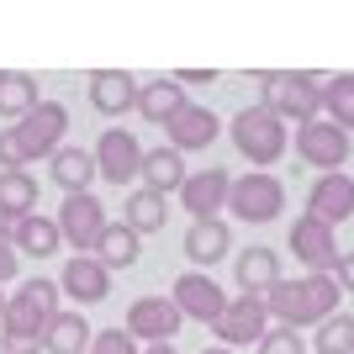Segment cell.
Segmentation results:
<instances>
[{
	"instance_id": "7c38bea8",
	"label": "cell",
	"mask_w": 354,
	"mask_h": 354,
	"mask_svg": "<svg viewBox=\"0 0 354 354\" xmlns=\"http://www.w3.org/2000/svg\"><path fill=\"white\" fill-rule=\"evenodd\" d=\"M291 254L312 270V275H333V265H339L333 227H328V222H317V217L307 212L301 222H291Z\"/></svg>"
},
{
	"instance_id": "74e56055",
	"label": "cell",
	"mask_w": 354,
	"mask_h": 354,
	"mask_svg": "<svg viewBox=\"0 0 354 354\" xmlns=\"http://www.w3.org/2000/svg\"><path fill=\"white\" fill-rule=\"evenodd\" d=\"M201 354H233V349H222V344H217V349H201Z\"/></svg>"
},
{
	"instance_id": "52a82bcc",
	"label": "cell",
	"mask_w": 354,
	"mask_h": 354,
	"mask_svg": "<svg viewBox=\"0 0 354 354\" xmlns=\"http://www.w3.org/2000/svg\"><path fill=\"white\" fill-rule=\"evenodd\" d=\"M53 222H59V238L69 243V249L95 254V238L106 233V201H101V196H90V191H69Z\"/></svg>"
},
{
	"instance_id": "2e32d148",
	"label": "cell",
	"mask_w": 354,
	"mask_h": 354,
	"mask_svg": "<svg viewBox=\"0 0 354 354\" xmlns=\"http://www.w3.org/2000/svg\"><path fill=\"white\" fill-rule=\"evenodd\" d=\"M90 106L101 117H122L138 106V80L127 69H95L90 74Z\"/></svg>"
},
{
	"instance_id": "5bb4252c",
	"label": "cell",
	"mask_w": 354,
	"mask_h": 354,
	"mask_svg": "<svg viewBox=\"0 0 354 354\" xmlns=\"http://www.w3.org/2000/svg\"><path fill=\"white\" fill-rule=\"evenodd\" d=\"M296 148H301V159H307V164L333 169V164L349 159V133H344L339 122L312 117V122H301V127H296Z\"/></svg>"
},
{
	"instance_id": "d4e9b609",
	"label": "cell",
	"mask_w": 354,
	"mask_h": 354,
	"mask_svg": "<svg viewBox=\"0 0 354 354\" xmlns=\"http://www.w3.org/2000/svg\"><path fill=\"white\" fill-rule=\"evenodd\" d=\"M138 175L148 180V191H159V196H169V191H180L185 185V159H180L175 148H153V153H143V169Z\"/></svg>"
},
{
	"instance_id": "30bf717a",
	"label": "cell",
	"mask_w": 354,
	"mask_h": 354,
	"mask_svg": "<svg viewBox=\"0 0 354 354\" xmlns=\"http://www.w3.org/2000/svg\"><path fill=\"white\" fill-rule=\"evenodd\" d=\"M169 301L180 307V317H196V323H217L222 307H227V291H222L212 275H201V270H185L175 281V291H169Z\"/></svg>"
},
{
	"instance_id": "1f68e13d",
	"label": "cell",
	"mask_w": 354,
	"mask_h": 354,
	"mask_svg": "<svg viewBox=\"0 0 354 354\" xmlns=\"http://www.w3.org/2000/svg\"><path fill=\"white\" fill-rule=\"evenodd\" d=\"M85 354H138V339L127 328H95V339H90Z\"/></svg>"
},
{
	"instance_id": "d6986e66",
	"label": "cell",
	"mask_w": 354,
	"mask_h": 354,
	"mask_svg": "<svg viewBox=\"0 0 354 354\" xmlns=\"http://www.w3.org/2000/svg\"><path fill=\"white\" fill-rule=\"evenodd\" d=\"M32 212H37V180L27 169H0V222L16 227Z\"/></svg>"
},
{
	"instance_id": "f1b7e54d",
	"label": "cell",
	"mask_w": 354,
	"mask_h": 354,
	"mask_svg": "<svg viewBox=\"0 0 354 354\" xmlns=\"http://www.w3.org/2000/svg\"><path fill=\"white\" fill-rule=\"evenodd\" d=\"M32 106H37V80H32V74H16V69L0 74V117L21 122Z\"/></svg>"
},
{
	"instance_id": "6da1fadb",
	"label": "cell",
	"mask_w": 354,
	"mask_h": 354,
	"mask_svg": "<svg viewBox=\"0 0 354 354\" xmlns=\"http://www.w3.org/2000/svg\"><path fill=\"white\" fill-rule=\"evenodd\" d=\"M339 281L333 275H301V281H275L265 291V312L281 317V328H317L323 317L339 312Z\"/></svg>"
},
{
	"instance_id": "4316f807",
	"label": "cell",
	"mask_w": 354,
	"mask_h": 354,
	"mask_svg": "<svg viewBox=\"0 0 354 354\" xmlns=\"http://www.w3.org/2000/svg\"><path fill=\"white\" fill-rule=\"evenodd\" d=\"M53 180L64 185V196L69 191H90V180H95V153L64 143L59 153H53Z\"/></svg>"
},
{
	"instance_id": "4fadbf2b",
	"label": "cell",
	"mask_w": 354,
	"mask_h": 354,
	"mask_svg": "<svg viewBox=\"0 0 354 354\" xmlns=\"http://www.w3.org/2000/svg\"><path fill=\"white\" fill-rule=\"evenodd\" d=\"M59 291L74 296V307H95V301L111 296V270H106L95 254H74L69 265H64V275H59Z\"/></svg>"
},
{
	"instance_id": "cb8c5ba5",
	"label": "cell",
	"mask_w": 354,
	"mask_h": 354,
	"mask_svg": "<svg viewBox=\"0 0 354 354\" xmlns=\"http://www.w3.org/2000/svg\"><path fill=\"white\" fill-rule=\"evenodd\" d=\"M233 275H238V286L249 296H265L270 286L281 281V259H275V249H243L238 265H233Z\"/></svg>"
},
{
	"instance_id": "ffe728a7",
	"label": "cell",
	"mask_w": 354,
	"mask_h": 354,
	"mask_svg": "<svg viewBox=\"0 0 354 354\" xmlns=\"http://www.w3.org/2000/svg\"><path fill=\"white\" fill-rule=\"evenodd\" d=\"M90 339H95V328L85 323V312L74 307V312H59V317L48 323L43 349H48V354H85V349H90Z\"/></svg>"
},
{
	"instance_id": "83f0119b",
	"label": "cell",
	"mask_w": 354,
	"mask_h": 354,
	"mask_svg": "<svg viewBox=\"0 0 354 354\" xmlns=\"http://www.w3.org/2000/svg\"><path fill=\"white\" fill-rule=\"evenodd\" d=\"M164 217H169V207H164V196L148 191V185H143V191H133V196H127V207H122V222H127L138 238H143V233H159Z\"/></svg>"
},
{
	"instance_id": "8992f818",
	"label": "cell",
	"mask_w": 354,
	"mask_h": 354,
	"mask_svg": "<svg viewBox=\"0 0 354 354\" xmlns=\"http://www.w3.org/2000/svg\"><path fill=\"white\" fill-rule=\"evenodd\" d=\"M265 106L281 122H312L323 111V85L312 74H265Z\"/></svg>"
},
{
	"instance_id": "9c48e42d",
	"label": "cell",
	"mask_w": 354,
	"mask_h": 354,
	"mask_svg": "<svg viewBox=\"0 0 354 354\" xmlns=\"http://www.w3.org/2000/svg\"><path fill=\"white\" fill-rule=\"evenodd\" d=\"M180 307L169 301V296H138L133 307H127V333H133L138 344H175V333H180Z\"/></svg>"
},
{
	"instance_id": "836d02e7",
	"label": "cell",
	"mask_w": 354,
	"mask_h": 354,
	"mask_svg": "<svg viewBox=\"0 0 354 354\" xmlns=\"http://www.w3.org/2000/svg\"><path fill=\"white\" fill-rule=\"evenodd\" d=\"M0 164H6V169H21V164H27V153H21V138H16V127H6V133H0Z\"/></svg>"
},
{
	"instance_id": "277c9868",
	"label": "cell",
	"mask_w": 354,
	"mask_h": 354,
	"mask_svg": "<svg viewBox=\"0 0 354 354\" xmlns=\"http://www.w3.org/2000/svg\"><path fill=\"white\" fill-rule=\"evenodd\" d=\"M16 138H21V153H27V164L37 159H53L64 148V133H69V106L64 101H37L21 122H11Z\"/></svg>"
},
{
	"instance_id": "f546056e",
	"label": "cell",
	"mask_w": 354,
	"mask_h": 354,
	"mask_svg": "<svg viewBox=\"0 0 354 354\" xmlns=\"http://www.w3.org/2000/svg\"><path fill=\"white\" fill-rule=\"evenodd\" d=\"M323 111H328V122H339L344 133L354 127V74H333L323 85Z\"/></svg>"
},
{
	"instance_id": "e575fe53",
	"label": "cell",
	"mask_w": 354,
	"mask_h": 354,
	"mask_svg": "<svg viewBox=\"0 0 354 354\" xmlns=\"http://www.w3.org/2000/svg\"><path fill=\"white\" fill-rule=\"evenodd\" d=\"M16 265H21V254H16V243H11V233L0 227V286L16 275Z\"/></svg>"
},
{
	"instance_id": "7a4b0ae2",
	"label": "cell",
	"mask_w": 354,
	"mask_h": 354,
	"mask_svg": "<svg viewBox=\"0 0 354 354\" xmlns=\"http://www.w3.org/2000/svg\"><path fill=\"white\" fill-rule=\"evenodd\" d=\"M59 281H27V286H16L11 296H6V307H0V328H6V339H37L43 344L48 323L59 317Z\"/></svg>"
},
{
	"instance_id": "3957f363",
	"label": "cell",
	"mask_w": 354,
	"mask_h": 354,
	"mask_svg": "<svg viewBox=\"0 0 354 354\" xmlns=\"http://www.w3.org/2000/svg\"><path fill=\"white\" fill-rule=\"evenodd\" d=\"M233 143L249 164H275L286 153V122L270 106H243L233 117Z\"/></svg>"
},
{
	"instance_id": "44dd1931",
	"label": "cell",
	"mask_w": 354,
	"mask_h": 354,
	"mask_svg": "<svg viewBox=\"0 0 354 354\" xmlns=\"http://www.w3.org/2000/svg\"><path fill=\"white\" fill-rule=\"evenodd\" d=\"M6 233H11V243H16V254H32V259H48V254H59V222L53 217H37V212H32V217H21L16 222V227H6Z\"/></svg>"
},
{
	"instance_id": "f35d334b",
	"label": "cell",
	"mask_w": 354,
	"mask_h": 354,
	"mask_svg": "<svg viewBox=\"0 0 354 354\" xmlns=\"http://www.w3.org/2000/svg\"><path fill=\"white\" fill-rule=\"evenodd\" d=\"M0 307H6V296H0Z\"/></svg>"
},
{
	"instance_id": "4dcf8cb0",
	"label": "cell",
	"mask_w": 354,
	"mask_h": 354,
	"mask_svg": "<svg viewBox=\"0 0 354 354\" xmlns=\"http://www.w3.org/2000/svg\"><path fill=\"white\" fill-rule=\"evenodd\" d=\"M317 354H354V317L333 312L317 323Z\"/></svg>"
},
{
	"instance_id": "8fae6325",
	"label": "cell",
	"mask_w": 354,
	"mask_h": 354,
	"mask_svg": "<svg viewBox=\"0 0 354 354\" xmlns=\"http://www.w3.org/2000/svg\"><path fill=\"white\" fill-rule=\"evenodd\" d=\"M90 153H95V175L111 180V185H127V180H138V169H143V148H138L133 133H122V127L101 133V143L90 148Z\"/></svg>"
},
{
	"instance_id": "ba28073f",
	"label": "cell",
	"mask_w": 354,
	"mask_h": 354,
	"mask_svg": "<svg viewBox=\"0 0 354 354\" xmlns=\"http://www.w3.org/2000/svg\"><path fill=\"white\" fill-rule=\"evenodd\" d=\"M212 333L222 339V349H238V344H259V339L270 333L265 296H249V291L227 296V307H222V317L212 323Z\"/></svg>"
},
{
	"instance_id": "ac0fdd59",
	"label": "cell",
	"mask_w": 354,
	"mask_h": 354,
	"mask_svg": "<svg viewBox=\"0 0 354 354\" xmlns=\"http://www.w3.org/2000/svg\"><path fill=\"white\" fill-rule=\"evenodd\" d=\"M307 201H312V217L333 227V222H344V217L354 212V180L344 175V169H328V175L312 185Z\"/></svg>"
},
{
	"instance_id": "7402d4cb",
	"label": "cell",
	"mask_w": 354,
	"mask_h": 354,
	"mask_svg": "<svg viewBox=\"0 0 354 354\" xmlns=\"http://www.w3.org/2000/svg\"><path fill=\"white\" fill-rule=\"evenodd\" d=\"M227 243H233V233H227L222 217H196L191 233H185V254H191L196 265H217L222 254H227Z\"/></svg>"
},
{
	"instance_id": "8d00e7d4",
	"label": "cell",
	"mask_w": 354,
	"mask_h": 354,
	"mask_svg": "<svg viewBox=\"0 0 354 354\" xmlns=\"http://www.w3.org/2000/svg\"><path fill=\"white\" fill-rule=\"evenodd\" d=\"M143 354H180V349H175V344H148Z\"/></svg>"
},
{
	"instance_id": "484cf974",
	"label": "cell",
	"mask_w": 354,
	"mask_h": 354,
	"mask_svg": "<svg viewBox=\"0 0 354 354\" xmlns=\"http://www.w3.org/2000/svg\"><path fill=\"white\" fill-rule=\"evenodd\" d=\"M138 233L127 227V222H106V233L95 238V259H101L106 270H127V265H138Z\"/></svg>"
},
{
	"instance_id": "603a6c76",
	"label": "cell",
	"mask_w": 354,
	"mask_h": 354,
	"mask_svg": "<svg viewBox=\"0 0 354 354\" xmlns=\"http://www.w3.org/2000/svg\"><path fill=\"white\" fill-rule=\"evenodd\" d=\"M180 106H185V85H180L175 74H169V80H148V85H138V111H143L148 122H169L180 111Z\"/></svg>"
},
{
	"instance_id": "9a60e30c",
	"label": "cell",
	"mask_w": 354,
	"mask_h": 354,
	"mask_svg": "<svg viewBox=\"0 0 354 354\" xmlns=\"http://www.w3.org/2000/svg\"><path fill=\"white\" fill-rule=\"evenodd\" d=\"M227 185H233V175H227L222 164H207L201 175H185V185H180V207L191 212V217H217V212L227 207Z\"/></svg>"
},
{
	"instance_id": "5b68a950",
	"label": "cell",
	"mask_w": 354,
	"mask_h": 354,
	"mask_svg": "<svg viewBox=\"0 0 354 354\" xmlns=\"http://www.w3.org/2000/svg\"><path fill=\"white\" fill-rule=\"evenodd\" d=\"M286 207V185L265 169H249V175H238L227 185V212L238 222H275Z\"/></svg>"
},
{
	"instance_id": "d6a6232c",
	"label": "cell",
	"mask_w": 354,
	"mask_h": 354,
	"mask_svg": "<svg viewBox=\"0 0 354 354\" xmlns=\"http://www.w3.org/2000/svg\"><path fill=\"white\" fill-rule=\"evenodd\" d=\"M259 354H307V339L296 328H270L265 339H259Z\"/></svg>"
},
{
	"instance_id": "d590c367",
	"label": "cell",
	"mask_w": 354,
	"mask_h": 354,
	"mask_svg": "<svg viewBox=\"0 0 354 354\" xmlns=\"http://www.w3.org/2000/svg\"><path fill=\"white\" fill-rule=\"evenodd\" d=\"M333 281H339V291H354V249L339 254V265H333Z\"/></svg>"
},
{
	"instance_id": "e0dca14e",
	"label": "cell",
	"mask_w": 354,
	"mask_h": 354,
	"mask_svg": "<svg viewBox=\"0 0 354 354\" xmlns=\"http://www.w3.org/2000/svg\"><path fill=\"white\" fill-rule=\"evenodd\" d=\"M164 133H169V148L175 153H191V148H212V138H217V117H212L207 106H180L175 117L164 122Z\"/></svg>"
}]
</instances>
